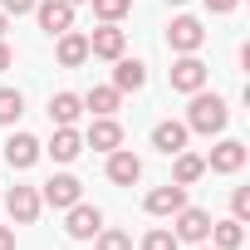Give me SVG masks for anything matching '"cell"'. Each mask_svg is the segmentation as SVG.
Instances as JSON below:
<instances>
[{"label": "cell", "mask_w": 250, "mask_h": 250, "mask_svg": "<svg viewBox=\"0 0 250 250\" xmlns=\"http://www.w3.org/2000/svg\"><path fill=\"white\" fill-rule=\"evenodd\" d=\"M226 103L216 98V93H191V108H187V133H201V138H211V133H221L226 128Z\"/></svg>", "instance_id": "cell-1"}, {"label": "cell", "mask_w": 250, "mask_h": 250, "mask_svg": "<svg viewBox=\"0 0 250 250\" xmlns=\"http://www.w3.org/2000/svg\"><path fill=\"white\" fill-rule=\"evenodd\" d=\"M167 44H172L177 54H196V49L206 44V30H201V20H196V15H177V20L167 25Z\"/></svg>", "instance_id": "cell-2"}, {"label": "cell", "mask_w": 250, "mask_h": 250, "mask_svg": "<svg viewBox=\"0 0 250 250\" xmlns=\"http://www.w3.org/2000/svg\"><path fill=\"white\" fill-rule=\"evenodd\" d=\"M79 196H83V182H79L74 172H59V177H49V182H44V191H40V201H44V206H54V211H69Z\"/></svg>", "instance_id": "cell-3"}, {"label": "cell", "mask_w": 250, "mask_h": 250, "mask_svg": "<svg viewBox=\"0 0 250 250\" xmlns=\"http://www.w3.org/2000/svg\"><path fill=\"white\" fill-rule=\"evenodd\" d=\"M64 230H69V240H93V235L103 230V211H98V206H83V201H74V206H69V221H64Z\"/></svg>", "instance_id": "cell-4"}, {"label": "cell", "mask_w": 250, "mask_h": 250, "mask_svg": "<svg viewBox=\"0 0 250 250\" xmlns=\"http://www.w3.org/2000/svg\"><path fill=\"white\" fill-rule=\"evenodd\" d=\"M35 15H40V30L44 35L74 30V5H69V0H35Z\"/></svg>", "instance_id": "cell-5"}, {"label": "cell", "mask_w": 250, "mask_h": 250, "mask_svg": "<svg viewBox=\"0 0 250 250\" xmlns=\"http://www.w3.org/2000/svg\"><path fill=\"white\" fill-rule=\"evenodd\" d=\"M143 177V157L138 152H128V147H113L108 152V182L113 187H133Z\"/></svg>", "instance_id": "cell-6"}, {"label": "cell", "mask_w": 250, "mask_h": 250, "mask_svg": "<svg viewBox=\"0 0 250 250\" xmlns=\"http://www.w3.org/2000/svg\"><path fill=\"white\" fill-rule=\"evenodd\" d=\"M172 88H177V93H196V88H206V64H201L196 54H182V59L172 64Z\"/></svg>", "instance_id": "cell-7"}, {"label": "cell", "mask_w": 250, "mask_h": 250, "mask_svg": "<svg viewBox=\"0 0 250 250\" xmlns=\"http://www.w3.org/2000/svg\"><path fill=\"white\" fill-rule=\"evenodd\" d=\"M40 206H44V201H40L35 187H10V191H5V211H10V221H20V226H30V221L40 216Z\"/></svg>", "instance_id": "cell-8"}, {"label": "cell", "mask_w": 250, "mask_h": 250, "mask_svg": "<svg viewBox=\"0 0 250 250\" xmlns=\"http://www.w3.org/2000/svg\"><path fill=\"white\" fill-rule=\"evenodd\" d=\"M143 206H147V216H177V211L187 206V187H177V182H167V187H152Z\"/></svg>", "instance_id": "cell-9"}, {"label": "cell", "mask_w": 250, "mask_h": 250, "mask_svg": "<svg viewBox=\"0 0 250 250\" xmlns=\"http://www.w3.org/2000/svg\"><path fill=\"white\" fill-rule=\"evenodd\" d=\"M40 138H30V133H10V143H5V162L15 167V172H25V167H35L40 162Z\"/></svg>", "instance_id": "cell-10"}, {"label": "cell", "mask_w": 250, "mask_h": 250, "mask_svg": "<svg viewBox=\"0 0 250 250\" xmlns=\"http://www.w3.org/2000/svg\"><path fill=\"white\" fill-rule=\"evenodd\" d=\"M206 167H211V172H221V177L240 172V167H245V143H235V138L216 143V147H211V157H206Z\"/></svg>", "instance_id": "cell-11"}, {"label": "cell", "mask_w": 250, "mask_h": 250, "mask_svg": "<svg viewBox=\"0 0 250 250\" xmlns=\"http://www.w3.org/2000/svg\"><path fill=\"white\" fill-rule=\"evenodd\" d=\"M172 235H177V240H196V245H201V240L211 235V216H206L201 206H182V211H177V230H172Z\"/></svg>", "instance_id": "cell-12"}, {"label": "cell", "mask_w": 250, "mask_h": 250, "mask_svg": "<svg viewBox=\"0 0 250 250\" xmlns=\"http://www.w3.org/2000/svg\"><path fill=\"white\" fill-rule=\"evenodd\" d=\"M123 44H128V35H123L118 25H98V30L88 35V54H93V59H118Z\"/></svg>", "instance_id": "cell-13"}, {"label": "cell", "mask_w": 250, "mask_h": 250, "mask_svg": "<svg viewBox=\"0 0 250 250\" xmlns=\"http://www.w3.org/2000/svg\"><path fill=\"white\" fill-rule=\"evenodd\" d=\"M113 64H118V69H113V88H118V93H138V88L147 83V64H143V59H123V54H118Z\"/></svg>", "instance_id": "cell-14"}, {"label": "cell", "mask_w": 250, "mask_h": 250, "mask_svg": "<svg viewBox=\"0 0 250 250\" xmlns=\"http://www.w3.org/2000/svg\"><path fill=\"white\" fill-rule=\"evenodd\" d=\"M83 147H93V152H113V147H123V128H118V118H93V128H88Z\"/></svg>", "instance_id": "cell-15"}, {"label": "cell", "mask_w": 250, "mask_h": 250, "mask_svg": "<svg viewBox=\"0 0 250 250\" xmlns=\"http://www.w3.org/2000/svg\"><path fill=\"white\" fill-rule=\"evenodd\" d=\"M54 59H59L64 69H79V64L88 59V35H79V30H64V35H59V44H54Z\"/></svg>", "instance_id": "cell-16"}, {"label": "cell", "mask_w": 250, "mask_h": 250, "mask_svg": "<svg viewBox=\"0 0 250 250\" xmlns=\"http://www.w3.org/2000/svg\"><path fill=\"white\" fill-rule=\"evenodd\" d=\"M187 138H191V133H187V123H172V118L152 128V147H157V152H167V157H177V152L187 147Z\"/></svg>", "instance_id": "cell-17"}, {"label": "cell", "mask_w": 250, "mask_h": 250, "mask_svg": "<svg viewBox=\"0 0 250 250\" xmlns=\"http://www.w3.org/2000/svg\"><path fill=\"white\" fill-rule=\"evenodd\" d=\"M79 113H83V98L79 93H54L49 98V123H54V128H74Z\"/></svg>", "instance_id": "cell-18"}, {"label": "cell", "mask_w": 250, "mask_h": 250, "mask_svg": "<svg viewBox=\"0 0 250 250\" xmlns=\"http://www.w3.org/2000/svg\"><path fill=\"white\" fill-rule=\"evenodd\" d=\"M54 162H74L79 152H83V138L74 133V128H54V138H49V147H44Z\"/></svg>", "instance_id": "cell-19"}, {"label": "cell", "mask_w": 250, "mask_h": 250, "mask_svg": "<svg viewBox=\"0 0 250 250\" xmlns=\"http://www.w3.org/2000/svg\"><path fill=\"white\" fill-rule=\"evenodd\" d=\"M206 177V157H196V152H177V162H172V182L177 187H191V182H201Z\"/></svg>", "instance_id": "cell-20"}, {"label": "cell", "mask_w": 250, "mask_h": 250, "mask_svg": "<svg viewBox=\"0 0 250 250\" xmlns=\"http://www.w3.org/2000/svg\"><path fill=\"white\" fill-rule=\"evenodd\" d=\"M118 88L113 83H103V88H88V98H83V108H93V118H113L118 113Z\"/></svg>", "instance_id": "cell-21"}, {"label": "cell", "mask_w": 250, "mask_h": 250, "mask_svg": "<svg viewBox=\"0 0 250 250\" xmlns=\"http://www.w3.org/2000/svg\"><path fill=\"white\" fill-rule=\"evenodd\" d=\"M211 240H216V250H240L245 230H240L235 216H230V221H211Z\"/></svg>", "instance_id": "cell-22"}, {"label": "cell", "mask_w": 250, "mask_h": 250, "mask_svg": "<svg viewBox=\"0 0 250 250\" xmlns=\"http://www.w3.org/2000/svg\"><path fill=\"white\" fill-rule=\"evenodd\" d=\"M20 113H25V98H20V88H0V128L20 123Z\"/></svg>", "instance_id": "cell-23"}, {"label": "cell", "mask_w": 250, "mask_h": 250, "mask_svg": "<svg viewBox=\"0 0 250 250\" xmlns=\"http://www.w3.org/2000/svg\"><path fill=\"white\" fill-rule=\"evenodd\" d=\"M128 10H133V0H93V15H98L103 25H118Z\"/></svg>", "instance_id": "cell-24"}, {"label": "cell", "mask_w": 250, "mask_h": 250, "mask_svg": "<svg viewBox=\"0 0 250 250\" xmlns=\"http://www.w3.org/2000/svg\"><path fill=\"white\" fill-rule=\"evenodd\" d=\"M98 250H133L128 230H98Z\"/></svg>", "instance_id": "cell-25"}, {"label": "cell", "mask_w": 250, "mask_h": 250, "mask_svg": "<svg viewBox=\"0 0 250 250\" xmlns=\"http://www.w3.org/2000/svg\"><path fill=\"white\" fill-rule=\"evenodd\" d=\"M177 245H182V240H177L172 230H147V235H143V250H177Z\"/></svg>", "instance_id": "cell-26"}, {"label": "cell", "mask_w": 250, "mask_h": 250, "mask_svg": "<svg viewBox=\"0 0 250 250\" xmlns=\"http://www.w3.org/2000/svg\"><path fill=\"white\" fill-rule=\"evenodd\" d=\"M230 216H235V221L250 216V187H235V191H230Z\"/></svg>", "instance_id": "cell-27"}, {"label": "cell", "mask_w": 250, "mask_h": 250, "mask_svg": "<svg viewBox=\"0 0 250 250\" xmlns=\"http://www.w3.org/2000/svg\"><path fill=\"white\" fill-rule=\"evenodd\" d=\"M0 10H5V15H30L35 0H0Z\"/></svg>", "instance_id": "cell-28"}, {"label": "cell", "mask_w": 250, "mask_h": 250, "mask_svg": "<svg viewBox=\"0 0 250 250\" xmlns=\"http://www.w3.org/2000/svg\"><path fill=\"white\" fill-rule=\"evenodd\" d=\"M235 5H240V0H206V10H211V15H226V10H235Z\"/></svg>", "instance_id": "cell-29"}, {"label": "cell", "mask_w": 250, "mask_h": 250, "mask_svg": "<svg viewBox=\"0 0 250 250\" xmlns=\"http://www.w3.org/2000/svg\"><path fill=\"white\" fill-rule=\"evenodd\" d=\"M0 250H15V230L10 226H0Z\"/></svg>", "instance_id": "cell-30"}, {"label": "cell", "mask_w": 250, "mask_h": 250, "mask_svg": "<svg viewBox=\"0 0 250 250\" xmlns=\"http://www.w3.org/2000/svg\"><path fill=\"white\" fill-rule=\"evenodd\" d=\"M10 59H15V54H10V44H5V40H0V74H5V69H10Z\"/></svg>", "instance_id": "cell-31"}, {"label": "cell", "mask_w": 250, "mask_h": 250, "mask_svg": "<svg viewBox=\"0 0 250 250\" xmlns=\"http://www.w3.org/2000/svg\"><path fill=\"white\" fill-rule=\"evenodd\" d=\"M5 30H10V15H5V10H0V40H5Z\"/></svg>", "instance_id": "cell-32"}, {"label": "cell", "mask_w": 250, "mask_h": 250, "mask_svg": "<svg viewBox=\"0 0 250 250\" xmlns=\"http://www.w3.org/2000/svg\"><path fill=\"white\" fill-rule=\"evenodd\" d=\"M69 5H83V0H69Z\"/></svg>", "instance_id": "cell-33"}, {"label": "cell", "mask_w": 250, "mask_h": 250, "mask_svg": "<svg viewBox=\"0 0 250 250\" xmlns=\"http://www.w3.org/2000/svg\"><path fill=\"white\" fill-rule=\"evenodd\" d=\"M172 5H182V0H172Z\"/></svg>", "instance_id": "cell-34"}, {"label": "cell", "mask_w": 250, "mask_h": 250, "mask_svg": "<svg viewBox=\"0 0 250 250\" xmlns=\"http://www.w3.org/2000/svg\"><path fill=\"white\" fill-rule=\"evenodd\" d=\"M201 250H211V245H201Z\"/></svg>", "instance_id": "cell-35"}]
</instances>
